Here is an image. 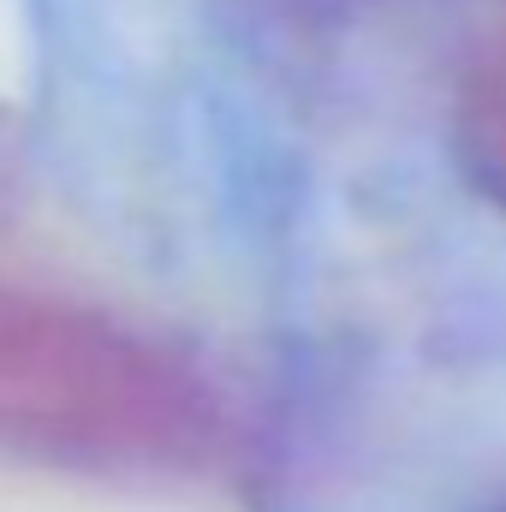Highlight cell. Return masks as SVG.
<instances>
[{
	"mask_svg": "<svg viewBox=\"0 0 506 512\" xmlns=\"http://www.w3.org/2000/svg\"><path fill=\"white\" fill-rule=\"evenodd\" d=\"M453 143H459V161L477 179V191L506 209V36H495L459 78Z\"/></svg>",
	"mask_w": 506,
	"mask_h": 512,
	"instance_id": "obj_1",
	"label": "cell"
}]
</instances>
